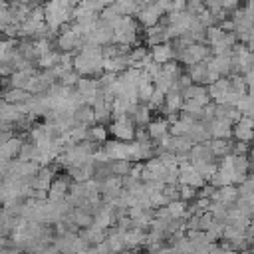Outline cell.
I'll list each match as a JSON object with an SVG mask.
<instances>
[{
  "mask_svg": "<svg viewBox=\"0 0 254 254\" xmlns=\"http://www.w3.org/2000/svg\"><path fill=\"white\" fill-rule=\"evenodd\" d=\"M222 232H224V220H218V218H214L212 222H210V226L204 230V234H206V240L212 244V242H218L220 238H222Z\"/></svg>",
  "mask_w": 254,
  "mask_h": 254,
  "instance_id": "27",
  "label": "cell"
},
{
  "mask_svg": "<svg viewBox=\"0 0 254 254\" xmlns=\"http://www.w3.org/2000/svg\"><path fill=\"white\" fill-rule=\"evenodd\" d=\"M204 10V0H187V12L192 16H198Z\"/></svg>",
  "mask_w": 254,
  "mask_h": 254,
  "instance_id": "43",
  "label": "cell"
},
{
  "mask_svg": "<svg viewBox=\"0 0 254 254\" xmlns=\"http://www.w3.org/2000/svg\"><path fill=\"white\" fill-rule=\"evenodd\" d=\"M83 46V36L75 34L71 30V24H64L60 30H58V36H56V48L60 52H77L79 48Z\"/></svg>",
  "mask_w": 254,
  "mask_h": 254,
  "instance_id": "3",
  "label": "cell"
},
{
  "mask_svg": "<svg viewBox=\"0 0 254 254\" xmlns=\"http://www.w3.org/2000/svg\"><path fill=\"white\" fill-rule=\"evenodd\" d=\"M250 147L244 141H232V155H248Z\"/></svg>",
  "mask_w": 254,
  "mask_h": 254,
  "instance_id": "44",
  "label": "cell"
},
{
  "mask_svg": "<svg viewBox=\"0 0 254 254\" xmlns=\"http://www.w3.org/2000/svg\"><path fill=\"white\" fill-rule=\"evenodd\" d=\"M238 123H240V125H244V127H248V129H254V117H248V115H242Z\"/></svg>",
  "mask_w": 254,
  "mask_h": 254,
  "instance_id": "45",
  "label": "cell"
},
{
  "mask_svg": "<svg viewBox=\"0 0 254 254\" xmlns=\"http://www.w3.org/2000/svg\"><path fill=\"white\" fill-rule=\"evenodd\" d=\"M210 214L214 216V218H218V220H224L226 218V210H228V206L226 204H222V202H210Z\"/></svg>",
  "mask_w": 254,
  "mask_h": 254,
  "instance_id": "41",
  "label": "cell"
},
{
  "mask_svg": "<svg viewBox=\"0 0 254 254\" xmlns=\"http://www.w3.org/2000/svg\"><path fill=\"white\" fill-rule=\"evenodd\" d=\"M79 234L85 238V242H87V244L95 246V244H99V242H103V240H105V236H107V230H105V228H101V226H97V224L93 222L91 226H87V228H81V230H79Z\"/></svg>",
  "mask_w": 254,
  "mask_h": 254,
  "instance_id": "19",
  "label": "cell"
},
{
  "mask_svg": "<svg viewBox=\"0 0 254 254\" xmlns=\"http://www.w3.org/2000/svg\"><path fill=\"white\" fill-rule=\"evenodd\" d=\"M210 56V48L206 44H200V42H192L190 46H187L179 56H177V62L181 65H192V64H198V62H204L206 58Z\"/></svg>",
  "mask_w": 254,
  "mask_h": 254,
  "instance_id": "4",
  "label": "cell"
},
{
  "mask_svg": "<svg viewBox=\"0 0 254 254\" xmlns=\"http://www.w3.org/2000/svg\"><path fill=\"white\" fill-rule=\"evenodd\" d=\"M161 71H163L171 81H177V79L181 77V73L185 71V67H183L177 60H171V62H167V64L161 65Z\"/></svg>",
  "mask_w": 254,
  "mask_h": 254,
  "instance_id": "28",
  "label": "cell"
},
{
  "mask_svg": "<svg viewBox=\"0 0 254 254\" xmlns=\"http://www.w3.org/2000/svg\"><path fill=\"white\" fill-rule=\"evenodd\" d=\"M119 18H121V12L117 10V6H115L113 2H111L109 6H105V8L99 12V20L105 22V24H109V26H113Z\"/></svg>",
  "mask_w": 254,
  "mask_h": 254,
  "instance_id": "30",
  "label": "cell"
},
{
  "mask_svg": "<svg viewBox=\"0 0 254 254\" xmlns=\"http://www.w3.org/2000/svg\"><path fill=\"white\" fill-rule=\"evenodd\" d=\"M101 149L107 153L109 161H113V159H129L131 161V141L125 143V141H117V139H113V141L107 139L101 145Z\"/></svg>",
  "mask_w": 254,
  "mask_h": 254,
  "instance_id": "8",
  "label": "cell"
},
{
  "mask_svg": "<svg viewBox=\"0 0 254 254\" xmlns=\"http://www.w3.org/2000/svg\"><path fill=\"white\" fill-rule=\"evenodd\" d=\"M60 50H50L48 54H44V56H40L38 58V65H40V69H48V67H54L58 62H60Z\"/></svg>",
  "mask_w": 254,
  "mask_h": 254,
  "instance_id": "32",
  "label": "cell"
},
{
  "mask_svg": "<svg viewBox=\"0 0 254 254\" xmlns=\"http://www.w3.org/2000/svg\"><path fill=\"white\" fill-rule=\"evenodd\" d=\"M145 254H149V252H145Z\"/></svg>",
  "mask_w": 254,
  "mask_h": 254,
  "instance_id": "50",
  "label": "cell"
},
{
  "mask_svg": "<svg viewBox=\"0 0 254 254\" xmlns=\"http://www.w3.org/2000/svg\"><path fill=\"white\" fill-rule=\"evenodd\" d=\"M147 133H149V139L153 141V143H157L163 135H167L169 133V121L165 119V117H159V119H151L149 123H147Z\"/></svg>",
  "mask_w": 254,
  "mask_h": 254,
  "instance_id": "17",
  "label": "cell"
},
{
  "mask_svg": "<svg viewBox=\"0 0 254 254\" xmlns=\"http://www.w3.org/2000/svg\"><path fill=\"white\" fill-rule=\"evenodd\" d=\"M143 40H145V46H147V48H153V46H159V44L171 42L169 32H167V24L161 20L157 26L145 28V32H143Z\"/></svg>",
  "mask_w": 254,
  "mask_h": 254,
  "instance_id": "7",
  "label": "cell"
},
{
  "mask_svg": "<svg viewBox=\"0 0 254 254\" xmlns=\"http://www.w3.org/2000/svg\"><path fill=\"white\" fill-rule=\"evenodd\" d=\"M2 97H4V101H8V103L20 105V103H26V101L32 97V93H28L26 89H20V87H8L6 91H2Z\"/></svg>",
  "mask_w": 254,
  "mask_h": 254,
  "instance_id": "23",
  "label": "cell"
},
{
  "mask_svg": "<svg viewBox=\"0 0 254 254\" xmlns=\"http://www.w3.org/2000/svg\"><path fill=\"white\" fill-rule=\"evenodd\" d=\"M210 139H232V123L228 119H210L206 121Z\"/></svg>",
  "mask_w": 254,
  "mask_h": 254,
  "instance_id": "9",
  "label": "cell"
},
{
  "mask_svg": "<svg viewBox=\"0 0 254 254\" xmlns=\"http://www.w3.org/2000/svg\"><path fill=\"white\" fill-rule=\"evenodd\" d=\"M71 183L73 181L69 175H56L48 189V200H65Z\"/></svg>",
  "mask_w": 254,
  "mask_h": 254,
  "instance_id": "6",
  "label": "cell"
},
{
  "mask_svg": "<svg viewBox=\"0 0 254 254\" xmlns=\"http://www.w3.org/2000/svg\"><path fill=\"white\" fill-rule=\"evenodd\" d=\"M196 192H198L196 187H190V185H179V196H181V200H185V202L194 200V198H196Z\"/></svg>",
  "mask_w": 254,
  "mask_h": 254,
  "instance_id": "39",
  "label": "cell"
},
{
  "mask_svg": "<svg viewBox=\"0 0 254 254\" xmlns=\"http://www.w3.org/2000/svg\"><path fill=\"white\" fill-rule=\"evenodd\" d=\"M151 54V60L157 62V64H167L171 60H175V50H173V44L171 42H165V44H159V46H153L149 50Z\"/></svg>",
  "mask_w": 254,
  "mask_h": 254,
  "instance_id": "13",
  "label": "cell"
},
{
  "mask_svg": "<svg viewBox=\"0 0 254 254\" xmlns=\"http://www.w3.org/2000/svg\"><path fill=\"white\" fill-rule=\"evenodd\" d=\"M228 81H230V89H232V91H236L240 97L248 93V85H246V81H244V75H242V73H230V75H228Z\"/></svg>",
  "mask_w": 254,
  "mask_h": 254,
  "instance_id": "33",
  "label": "cell"
},
{
  "mask_svg": "<svg viewBox=\"0 0 254 254\" xmlns=\"http://www.w3.org/2000/svg\"><path fill=\"white\" fill-rule=\"evenodd\" d=\"M107 139H109L107 125H103V123H93V125L87 127V141L97 143V145H103Z\"/></svg>",
  "mask_w": 254,
  "mask_h": 254,
  "instance_id": "22",
  "label": "cell"
},
{
  "mask_svg": "<svg viewBox=\"0 0 254 254\" xmlns=\"http://www.w3.org/2000/svg\"><path fill=\"white\" fill-rule=\"evenodd\" d=\"M151 109H149V105L147 103H137L133 109H131V119H133V123H135V127H147V123L151 121Z\"/></svg>",
  "mask_w": 254,
  "mask_h": 254,
  "instance_id": "18",
  "label": "cell"
},
{
  "mask_svg": "<svg viewBox=\"0 0 254 254\" xmlns=\"http://www.w3.org/2000/svg\"><path fill=\"white\" fill-rule=\"evenodd\" d=\"M123 238H125V248L127 250H139L147 242V230L131 226L129 230L123 232Z\"/></svg>",
  "mask_w": 254,
  "mask_h": 254,
  "instance_id": "12",
  "label": "cell"
},
{
  "mask_svg": "<svg viewBox=\"0 0 254 254\" xmlns=\"http://www.w3.org/2000/svg\"><path fill=\"white\" fill-rule=\"evenodd\" d=\"M56 254H60V252H56Z\"/></svg>",
  "mask_w": 254,
  "mask_h": 254,
  "instance_id": "51",
  "label": "cell"
},
{
  "mask_svg": "<svg viewBox=\"0 0 254 254\" xmlns=\"http://www.w3.org/2000/svg\"><path fill=\"white\" fill-rule=\"evenodd\" d=\"M135 123L131 119V115H119V117H113L109 123H107V131L109 135H113V139L117 141H133L135 139Z\"/></svg>",
  "mask_w": 254,
  "mask_h": 254,
  "instance_id": "2",
  "label": "cell"
},
{
  "mask_svg": "<svg viewBox=\"0 0 254 254\" xmlns=\"http://www.w3.org/2000/svg\"><path fill=\"white\" fill-rule=\"evenodd\" d=\"M18 2H22V4H26V6H38V4H44V0H18Z\"/></svg>",
  "mask_w": 254,
  "mask_h": 254,
  "instance_id": "46",
  "label": "cell"
},
{
  "mask_svg": "<svg viewBox=\"0 0 254 254\" xmlns=\"http://www.w3.org/2000/svg\"><path fill=\"white\" fill-rule=\"evenodd\" d=\"M163 194H165V198L171 202V200H179L181 196H179V183L177 185H165L163 187ZM167 202V204H169Z\"/></svg>",
  "mask_w": 254,
  "mask_h": 254,
  "instance_id": "42",
  "label": "cell"
},
{
  "mask_svg": "<svg viewBox=\"0 0 254 254\" xmlns=\"http://www.w3.org/2000/svg\"><path fill=\"white\" fill-rule=\"evenodd\" d=\"M22 143H24V137H20V135H12L10 139H6V141L0 145V159H2V161L18 159V153H20V149H22Z\"/></svg>",
  "mask_w": 254,
  "mask_h": 254,
  "instance_id": "11",
  "label": "cell"
},
{
  "mask_svg": "<svg viewBox=\"0 0 254 254\" xmlns=\"http://www.w3.org/2000/svg\"><path fill=\"white\" fill-rule=\"evenodd\" d=\"M67 135V141L69 145H75V143H81L87 139V125H73L69 131H65Z\"/></svg>",
  "mask_w": 254,
  "mask_h": 254,
  "instance_id": "31",
  "label": "cell"
},
{
  "mask_svg": "<svg viewBox=\"0 0 254 254\" xmlns=\"http://www.w3.org/2000/svg\"><path fill=\"white\" fill-rule=\"evenodd\" d=\"M69 216H71V220L79 226V230L93 224V214H91V212H85V210H81V208H73Z\"/></svg>",
  "mask_w": 254,
  "mask_h": 254,
  "instance_id": "29",
  "label": "cell"
},
{
  "mask_svg": "<svg viewBox=\"0 0 254 254\" xmlns=\"http://www.w3.org/2000/svg\"><path fill=\"white\" fill-rule=\"evenodd\" d=\"M181 111H183V113H189V115L194 117V119H200V117H202V105H200L198 101H194V99H185Z\"/></svg>",
  "mask_w": 254,
  "mask_h": 254,
  "instance_id": "36",
  "label": "cell"
},
{
  "mask_svg": "<svg viewBox=\"0 0 254 254\" xmlns=\"http://www.w3.org/2000/svg\"><path fill=\"white\" fill-rule=\"evenodd\" d=\"M113 42L121 46H135L139 44V30L141 26L133 16H121L113 26Z\"/></svg>",
  "mask_w": 254,
  "mask_h": 254,
  "instance_id": "1",
  "label": "cell"
},
{
  "mask_svg": "<svg viewBox=\"0 0 254 254\" xmlns=\"http://www.w3.org/2000/svg\"><path fill=\"white\" fill-rule=\"evenodd\" d=\"M222 254H238V252H236V250H224Z\"/></svg>",
  "mask_w": 254,
  "mask_h": 254,
  "instance_id": "48",
  "label": "cell"
},
{
  "mask_svg": "<svg viewBox=\"0 0 254 254\" xmlns=\"http://www.w3.org/2000/svg\"><path fill=\"white\" fill-rule=\"evenodd\" d=\"M147 105H149L151 111L163 109V105H165V91H161V89L155 87L153 93H151V97H149V101H147Z\"/></svg>",
  "mask_w": 254,
  "mask_h": 254,
  "instance_id": "38",
  "label": "cell"
},
{
  "mask_svg": "<svg viewBox=\"0 0 254 254\" xmlns=\"http://www.w3.org/2000/svg\"><path fill=\"white\" fill-rule=\"evenodd\" d=\"M77 79H79V73L73 71V69H69V71H64V73L58 77V83L67 85V87H73V85L77 83Z\"/></svg>",
  "mask_w": 254,
  "mask_h": 254,
  "instance_id": "40",
  "label": "cell"
},
{
  "mask_svg": "<svg viewBox=\"0 0 254 254\" xmlns=\"http://www.w3.org/2000/svg\"><path fill=\"white\" fill-rule=\"evenodd\" d=\"M131 165H133V161H129V159H113V161H109V173L115 177H125V175H129Z\"/></svg>",
  "mask_w": 254,
  "mask_h": 254,
  "instance_id": "26",
  "label": "cell"
},
{
  "mask_svg": "<svg viewBox=\"0 0 254 254\" xmlns=\"http://www.w3.org/2000/svg\"><path fill=\"white\" fill-rule=\"evenodd\" d=\"M208 147L216 159L232 153V139H208Z\"/></svg>",
  "mask_w": 254,
  "mask_h": 254,
  "instance_id": "24",
  "label": "cell"
},
{
  "mask_svg": "<svg viewBox=\"0 0 254 254\" xmlns=\"http://www.w3.org/2000/svg\"><path fill=\"white\" fill-rule=\"evenodd\" d=\"M73 121L75 125H93L95 123V113H93V107H89L87 103H81L75 111H73Z\"/></svg>",
  "mask_w": 254,
  "mask_h": 254,
  "instance_id": "20",
  "label": "cell"
},
{
  "mask_svg": "<svg viewBox=\"0 0 254 254\" xmlns=\"http://www.w3.org/2000/svg\"><path fill=\"white\" fill-rule=\"evenodd\" d=\"M183 97H185V99H194V101H198L202 107L210 101V97H208V93H206V85H200V83H190L189 87H185V89H183Z\"/></svg>",
  "mask_w": 254,
  "mask_h": 254,
  "instance_id": "16",
  "label": "cell"
},
{
  "mask_svg": "<svg viewBox=\"0 0 254 254\" xmlns=\"http://www.w3.org/2000/svg\"><path fill=\"white\" fill-rule=\"evenodd\" d=\"M129 67V60L127 54H119L113 58H103V71H111V73H123Z\"/></svg>",
  "mask_w": 254,
  "mask_h": 254,
  "instance_id": "15",
  "label": "cell"
},
{
  "mask_svg": "<svg viewBox=\"0 0 254 254\" xmlns=\"http://www.w3.org/2000/svg\"><path fill=\"white\" fill-rule=\"evenodd\" d=\"M252 141H254V139H252Z\"/></svg>",
  "mask_w": 254,
  "mask_h": 254,
  "instance_id": "52",
  "label": "cell"
},
{
  "mask_svg": "<svg viewBox=\"0 0 254 254\" xmlns=\"http://www.w3.org/2000/svg\"><path fill=\"white\" fill-rule=\"evenodd\" d=\"M248 161H250V171L254 169V147L248 151Z\"/></svg>",
  "mask_w": 254,
  "mask_h": 254,
  "instance_id": "47",
  "label": "cell"
},
{
  "mask_svg": "<svg viewBox=\"0 0 254 254\" xmlns=\"http://www.w3.org/2000/svg\"><path fill=\"white\" fill-rule=\"evenodd\" d=\"M163 16H165V12H163V10L153 2V4H149V6L139 8V10H137V14H135V20H137V24L145 30V28L157 26V24L163 20Z\"/></svg>",
  "mask_w": 254,
  "mask_h": 254,
  "instance_id": "5",
  "label": "cell"
},
{
  "mask_svg": "<svg viewBox=\"0 0 254 254\" xmlns=\"http://www.w3.org/2000/svg\"><path fill=\"white\" fill-rule=\"evenodd\" d=\"M167 208H169L173 218H187V202L185 200H181V198L179 200H171L167 204Z\"/></svg>",
  "mask_w": 254,
  "mask_h": 254,
  "instance_id": "37",
  "label": "cell"
},
{
  "mask_svg": "<svg viewBox=\"0 0 254 254\" xmlns=\"http://www.w3.org/2000/svg\"><path fill=\"white\" fill-rule=\"evenodd\" d=\"M113 4L121 12V16H135L137 10H139L137 0H113Z\"/></svg>",
  "mask_w": 254,
  "mask_h": 254,
  "instance_id": "35",
  "label": "cell"
},
{
  "mask_svg": "<svg viewBox=\"0 0 254 254\" xmlns=\"http://www.w3.org/2000/svg\"><path fill=\"white\" fill-rule=\"evenodd\" d=\"M4 103H6V101H4V97H2V93H0V107H2Z\"/></svg>",
  "mask_w": 254,
  "mask_h": 254,
  "instance_id": "49",
  "label": "cell"
},
{
  "mask_svg": "<svg viewBox=\"0 0 254 254\" xmlns=\"http://www.w3.org/2000/svg\"><path fill=\"white\" fill-rule=\"evenodd\" d=\"M232 137L234 141H244V143H250L254 139V129H248L240 123H234L232 125Z\"/></svg>",
  "mask_w": 254,
  "mask_h": 254,
  "instance_id": "34",
  "label": "cell"
},
{
  "mask_svg": "<svg viewBox=\"0 0 254 254\" xmlns=\"http://www.w3.org/2000/svg\"><path fill=\"white\" fill-rule=\"evenodd\" d=\"M185 71L189 73V77L192 79V83H200V85H206V62H198V64H192V65H187Z\"/></svg>",
  "mask_w": 254,
  "mask_h": 254,
  "instance_id": "21",
  "label": "cell"
},
{
  "mask_svg": "<svg viewBox=\"0 0 254 254\" xmlns=\"http://www.w3.org/2000/svg\"><path fill=\"white\" fill-rule=\"evenodd\" d=\"M18 159L20 161H40V151H38V147H36V143L34 141H24L22 143V149H20V153H18Z\"/></svg>",
  "mask_w": 254,
  "mask_h": 254,
  "instance_id": "25",
  "label": "cell"
},
{
  "mask_svg": "<svg viewBox=\"0 0 254 254\" xmlns=\"http://www.w3.org/2000/svg\"><path fill=\"white\" fill-rule=\"evenodd\" d=\"M228 89H230L228 77H220V79H216L214 83L206 85V93H208L210 101H214V103H222V99H224V95H226Z\"/></svg>",
  "mask_w": 254,
  "mask_h": 254,
  "instance_id": "14",
  "label": "cell"
},
{
  "mask_svg": "<svg viewBox=\"0 0 254 254\" xmlns=\"http://www.w3.org/2000/svg\"><path fill=\"white\" fill-rule=\"evenodd\" d=\"M183 101H185L183 91L179 89V85H177V81H175V83L171 85V89L165 93V105H163V113H175V111H181Z\"/></svg>",
  "mask_w": 254,
  "mask_h": 254,
  "instance_id": "10",
  "label": "cell"
}]
</instances>
